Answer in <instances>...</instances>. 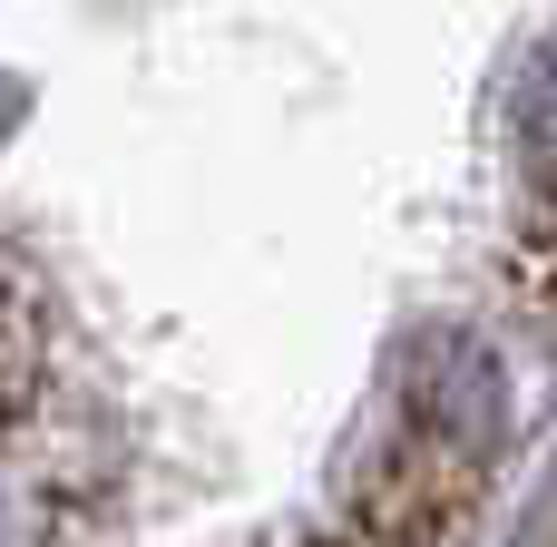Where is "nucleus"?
Instances as JSON below:
<instances>
[{
    "mask_svg": "<svg viewBox=\"0 0 557 547\" xmlns=\"http://www.w3.org/2000/svg\"><path fill=\"white\" fill-rule=\"evenodd\" d=\"M519 147H529L539 186H557V29L539 39V59H529V78H519Z\"/></svg>",
    "mask_w": 557,
    "mask_h": 547,
    "instance_id": "obj_1",
    "label": "nucleus"
}]
</instances>
